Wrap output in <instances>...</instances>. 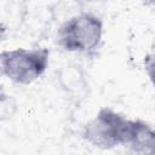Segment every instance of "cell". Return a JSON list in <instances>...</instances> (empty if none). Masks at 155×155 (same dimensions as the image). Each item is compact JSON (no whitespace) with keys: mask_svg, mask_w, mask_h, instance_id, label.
Wrapping results in <instances>:
<instances>
[{"mask_svg":"<svg viewBox=\"0 0 155 155\" xmlns=\"http://www.w3.org/2000/svg\"><path fill=\"white\" fill-rule=\"evenodd\" d=\"M16 111V103L11 96L0 94V120L11 117Z\"/></svg>","mask_w":155,"mask_h":155,"instance_id":"277c9868","label":"cell"},{"mask_svg":"<svg viewBox=\"0 0 155 155\" xmlns=\"http://www.w3.org/2000/svg\"><path fill=\"white\" fill-rule=\"evenodd\" d=\"M82 138L99 149L128 147L134 153L151 154L155 148L153 127L140 119H128L111 108L104 107L82 130Z\"/></svg>","mask_w":155,"mask_h":155,"instance_id":"6da1fadb","label":"cell"},{"mask_svg":"<svg viewBox=\"0 0 155 155\" xmlns=\"http://www.w3.org/2000/svg\"><path fill=\"white\" fill-rule=\"evenodd\" d=\"M50 63L46 47H17L0 52V74L17 85H30L44 75Z\"/></svg>","mask_w":155,"mask_h":155,"instance_id":"3957f363","label":"cell"},{"mask_svg":"<svg viewBox=\"0 0 155 155\" xmlns=\"http://www.w3.org/2000/svg\"><path fill=\"white\" fill-rule=\"evenodd\" d=\"M103 33V21L98 16L81 12L61 24L57 30V42L65 52L92 54L99 48Z\"/></svg>","mask_w":155,"mask_h":155,"instance_id":"7a4b0ae2","label":"cell"}]
</instances>
